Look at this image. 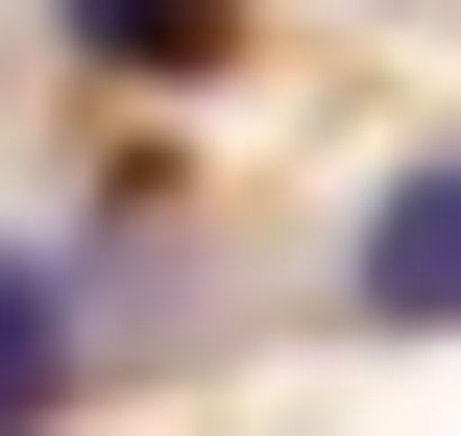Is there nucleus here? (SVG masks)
Instances as JSON below:
<instances>
[{
	"instance_id": "nucleus-2",
	"label": "nucleus",
	"mask_w": 461,
	"mask_h": 436,
	"mask_svg": "<svg viewBox=\"0 0 461 436\" xmlns=\"http://www.w3.org/2000/svg\"><path fill=\"white\" fill-rule=\"evenodd\" d=\"M24 413H73V291H49V267H0V436Z\"/></svg>"
},
{
	"instance_id": "nucleus-3",
	"label": "nucleus",
	"mask_w": 461,
	"mask_h": 436,
	"mask_svg": "<svg viewBox=\"0 0 461 436\" xmlns=\"http://www.w3.org/2000/svg\"><path fill=\"white\" fill-rule=\"evenodd\" d=\"M73 24H97L122 73H194V49H219V0H73Z\"/></svg>"
},
{
	"instance_id": "nucleus-1",
	"label": "nucleus",
	"mask_w": 461,
	"mask_h": 436,
	"mask_svg": "<svg viewBox=\"0 0 461 436\" xmlns=\"http://www.w3.org/2000/svg\"><path fill=\"white\" fill-rule=\"evenodd\" d=\"M365 316H389V340H461V146L365 218Z\"/></svg>"
}]
</instances>
